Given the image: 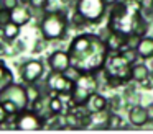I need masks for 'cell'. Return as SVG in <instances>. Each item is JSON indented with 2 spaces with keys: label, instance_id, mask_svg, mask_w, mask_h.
<instances>
[{
  "label": "cell",
  "instance_id": "603a6c76",
  "mask_svg": "<svg viewBox=\"0 0 153 134\" xmlns=\"http://www.w3.org/2000/svg\"><path fill=\"white\" fill-rule=\"evenodd\" d=\"M0 3H2V8H5V10H8V12H12L15 7L20 5V0H0Z\"/></svg>",
  "mask_w": 153,
  "mask_h": 134
},
{
  "label": "cell",
  "instance_id": "ffe728a7",
  "mask_svg": "<svg viewBox=\"0 0 153 134\" xmlns=\"http://www.w3.org/2000/svg\"><path fill=\"white\" fill-rule=\"evenodd\" d=\"M123 126V119L117 111H112L109 118V129H122Z\"/></svg>",
  "mask_w": 153,
  "mask_h": 134
},
{
  "label": "cell",
  "instance_id": "30bf717a",
  "mask_svg": "<svg viewBox=\"0 0 153 134\" xmlns=\"http://www.w3.org/2000/svg\"><path fill=\"white\" fill-rule=\"evenodd\" d=\"M128 123L133 124V127H145L150 123L148 108L142 105H133L128 110Z\"/></svg>",
  "mask_w": 153,
  "mask_h": 134
},
{
  "label": "cell",
  "instance_id": "3957f363",
  "mask_svg": "<svg viewBox=\"0 0 153 134\" xmlns=\"http://www.w3.org/2000/svg\"><path fill=\"white\" fill-rule=\"evenodd\" d=\"M132 61L123 54V51L120 52H110L109 59H107L105 65H104V77L105 78H115L120 80L123 87L132 82Z\"/></svg>",
  "mask_w": 153,
  "mask_h": 134
},
{
  "label": "cell",
  "instance_id": "52a82bcc",
  "mask_svg": "<svg viewBox=\"0 0 153 134\" xmlns=\"http://www.w3.org/2000/svg\"><path fill=\"white\" fill-rule=\"evenodd\" d=\"M46 127L45 119L31 108L22 111L15 118V129L18 131H41Z\"/></svg>",
  "mask_w": 153,
  "mask_h": 134
},
{
  "label": "cell",
  "instance_id": "d4e9b609",
  "mask_svg": "<svg viewBox=\"0 0 153 134\" xmlns=\"http://www.w3.org/2000/svg\"><path fill=\"white\" fill-rule=\"evenodd\" d=\"M45 48H46V39L41 36L40 39H36V44H35V48H33V52H41Z\"/></svg>",
  "mask_w": 153,
  "mask_h": 134
},
{
  "label": "cell",
  "instance_id": "4fadbf2b",
  "mask_svg": "<svg viewBox=\"0 0 153 134\" xmlns=\"http://www.w3.org/2000/svg\"><path fill=\"white\" fill-rule=\"evenodd\" d=\"M31 10H30V5H25V3H20L18 7H15L13 10L10 12V18L13 23L20 26H25L28 21L31 20Z\"/></svg>",
  "mask_w": 153,
  "mask_h": 134
},
{
  "label": "cell",
  "instance_id": "7402d4cb",
  "mask_svg": "<svg viewBox=\"0 0 153 134\" xmlns=\"http://www.w3.org/2000/svg\"><path fill=\"white\" fill-rule=\"evenodd\" d=\"M28 5L35 10H46L50 5V0H28Z\"/></svg>",
  "mask_w": 153,
  "mask_h": 134
},
{
  "label": "cell",
  "instance_id": "4316f807",
  "mask_svg": "<svg viewBox=\"0 0 153 134\" xmlns=\"http://www.w3.org/2000/svg\"><path fill=\"white\" fill-rule=\"evenodd\" d=\"M13 49H15V54H18V52H22L25 49V44H23V41H20V39H15V42H13Z\"/></svg>",
  "mask_w": 153,
  "mask_h": 134
},
{
  "label": "cell",
  "instance_id": "2e32d148",
  "mask_svg": "<svg viewBox=\"0 0 153 134\" xmlns=\"http://www.w3.org/2000/svg\"><path fill=\"white\" fill-rule=\"evenodd\" d=\"M13 74L12 70L8 69V65L5 64L4 61H0V93L5 90L7 87H10L13 83Z\"/></svg>",
  "mask_w": 153,
  "mask_h": 134
},
{
  "label": "cell",
  "instance_id": "5bb4252c",
  "mask_svg": "<svg viewBox=\"0 0 153 134\" xmlns=\"http://www.w3.org/2000/svg\"><path fill=\"white\" fill-rule=\"evenodd\" d=\"M137 52H138L140 59L143 61H148L153 57V36H143L140 39L138 46H137Z\"/></svg>",
  "mask_w": 153,
  "mask_h": 134
},
{
  "label": "cell",
  "instance_id": "8992f818",
  "mask_svg": "<svg viewBox=\"0 0 153 134\" xmlns=\"http://www.w3.org/2000/svg\"><path fill=\"white\" fill-rule=\"evenodd\" d=\"M0 100H8L12 103H15L20 108V111H25L31 106L30 98H28V93H27V85L17 83V82H13L10 87H7L0 93Z\"/></svg>",
  "mask_w": 153,
  "mask_h": 134
},
{
  "label": "cell",
  "instance_id": "44dd1931",
  "mask_svg": "<svg viewBox=\"0 0 153 134\" xmlns=\"http://www.w3.org/2000/svg\"><path fill=\"white\" fill-rule=\"evenodd\" d=\"M140 39H142V36L137 34V33H130V34H127V48L137 49V46H138Z\"/></svg>",
  "mask_w": 153,
  "mask_h": 134
},
{
  "label": "cell",
  "instance_id": "d6986e66",
  "mask_svg": "<svg viewBox=\"0 0 153 134\" xmlns=\"http://www.w3.org/2000/svg\"><path fill=\"white\" fill-rule=\"evenodd\" d=\"M27 85V83H25ZM27 93H28V98H30V103H33V101H36L38 98L41 97V90L38 88V83H28L27 85Z\"/></svg>",
  "mask_w": 153,
  "mask_h": 134
},
{
  "label": "cell",
  "instance_id": "e0dca14e",
  "mask_svg": "<svg viewBox=\"0 0 153 134\" xmlns=\"http://www.w3.org/2000/svg\"><path fill=\"white\" fill-rule=\"evenodd\" d=\"M4 41H8V42H13L15 39L20 36V31H22V26L20 25H17V23H13V21H8V23H5L4 26Z\"/></svg>",
  "mask_w": 153,
  "mask_h": 134
},
{
  "label": "cell",
  "instance_id": "6da1fadb",
  "mask_svg": "<svg viewBox=\"0 0 153 134\" xmlns=\"http://www.w3.org/2000/svg\"><path fill=\"white\" fill-rule=\"evenodd\" d=\"M71 65L81 74H99L104 70L110 51L100 34L82 33L73 38L68 48Z\"/></svg>",
  "mask_w": 153,
  "mask_h": 134
},
{
  "label": "cell",
  "instance_id": "5b68a950",
  "mask_svg": "<svg viewBox=\"0 0 153 134\" xmlns=\"http://www.w3.org/2000/svg\"><path fill=\"white\" fill-rule=\"evenodd\" d=\"M76 80L66 74V72L50 70L45 80V88L48 95H71L74 90Z\"/></svg>",
  "mask_w": 153,
  "mask_h": 134
},
{
  "label": "cell",
  "instance_id": "9a60e30c",
  "mask_svg": "<svg viewBox=\"0 0 153 134\" xmlns=\"http://www.w3.org/2000/svg\"><path fill=\"white\" fill-rule=\"evenodd\" d=\"M150 75H152V72H150V65L143 64V62H135V64L132 65V82L140 83L142 80L148 78Z\"/></svg>",
  "mask_w": 153,
  "mask_h": 134
},
{
  "label": "cell",
  "instance_id": "9c48e42d",
  "mask_svg": "<svg viewBox=\"0 0 153 134\" xmlns=\"http://www.w3.org/2000/svg\"><path fill=\"white\" fill-rule=\"evenodd\" d=\"M48 65H50L51 70L56 72H68L71 69V57L68 51H53L48 57Z\"/></svg>",
  "mask_w": 153,
  "mask_h": 134
},
{
  "label": "cell",
  "instance_id": "f546056e",
  "mask_svg": "<svg viewBox=\"0 0 153 134\" xmlns=\"http://www.w3.org/2000/svg\"><path fill=\"white\" fill-rule=\"evenodd\" d=\"M5 52V46H4V42L0 41V54H4Z\"/></svg>",
  "mask_w": 153,
  "mask_h": 134
},
{
  "label": "cell",
  "instance_id": "f1b7e54d",
  "mask_svg": "<svg viewBox=\"0 0 153 134\" xmlns=\"http://www.w3.org/2000/svg\"><path fill=\"white\" fill-rule=\"evenodd\" d=\"M104 2L107 3V7H112L114 3H115V2H119V0H104Z\"/></svg>",
  "mask_w": 153,
  "mask_h": 134
},
{
  "label": "cell",
  "instance_id": "1f68e13d",
  "mask_svg": "<svg viewBox=\"0 0 153 134\" xmlns=\"http://www.w3.org/2000/svg\"><path fill=\"white\" fill-rule=\"evenodd\" d=\"M152 77H153V72H152Z\"/></svg>",
  "mask_w": 153,
  "mask_h": 134
},
{
  "label": "cell",
  "instance_id": "4dcf8cb0",
  "mask_svg": "<svg viewBox=\"0 0 153 134\" xmlns=\"http://www.w3.org/2000/svg\"><path fill=\"white\" fill-rule=\"evenodd\" d=\"M0 10H2V3H0Z\"/></svg>",
  "mask_w": 153,
  "mask_h": 134
},
{
  "label": "cell",
  "instance_id": "277c9868",
  "mask_svg": "<svg viewBox=\"0 0 153 134\" xmlns=\"http://www.w3.org/2000/svg\"><path fill=\"white\" fill-rule=\"evenodd\" d=\"M74 10L79 12L89 25H96L104 20L109 12V7L104 0H76Z\"/></svg>",
  "mask_w": 153,
  "mask_h": 134
},
{
  "label": "cell",
  "instance_id": "ac0fdd59",
  "mask_svg": "<svg viewBox=\"0 0 153 134\" xmlns=\"http://www.w3.org/2000/svg\"><path fill=\"white\" fill-rule=\"evenodd\" d=\"M63 98L64 97H61V95H50V110H51V113H53V116L64 114L68 111V110H64L66 105H64Z\"/></svg>",
  "mask_w": 153,
  "mask_h": 134
},
{
  "label": "cell",
  "instance_id": "7a4b0ae2",
  "mask_svg": "<svg viewBox=\"0 0 153 134\" xmlns=\"http://www.w3.org/2000/svg\"><path fill=\"white\" fill-rule=\"evenodd\" d=\"M69 28V18L61 10H53L40 20V34L46 41H59L66 36Z\"/></svg>",
  "mask_w": 153,
  "mask_h": 134
},
{
  "label": "cell",
  "instance_id": "484cf974",
  "mask_svg": "<svg viewBox=\"0 0 153 134\" xmlns=\"http://www.w3.org/2000/svg\"><path fill=\"white\" fill-rule=\"evenodd\" d=\"M140 87L145 88V90H153V77L150 75L148 78H145V80L140 82Z\"/></svg>",
  "mask_w": 153,
  "mask_h": 134
},
{
  "label": "cell",
  "instance_id": "ba28073f",
  "mask_svg": "<svg viewBox=\"0 0 153 134\" xmlns=\"http://www.w3.org/2000/svg\"><path fill=\"white\" fill-rule=\"evenodd\" d=\"M20 77L23 83H38L45 75V64L40 59H30L20 64Z\"/></svg>",
  "mask_w": 153,
  "mask_h": 134
},
{
  "label": "cell",
  "instance_id": "83f0119b",
  "mask_svg": "<svg viewBox=\"0 0 153 134\" xmlns=\"http://www.w3.org/2000/svg\"><path fill=\"white\" fill-rule=\"evenodd\" d=\"M7 118H8V114H7V111L4 110V105L0 103V124L4 123V121H7Z\"/></svg>",
  "mask_w": 153,
  "mask_h": 134
},
{
  "label": "cell",
  "instance_id": "cb8c5ba5",
  "mask_svg": "<svg viewBox=\"0 0 153 134\" xmlns=\"http://www.w3.org/2000/svg\"><path fill=\"white\" fill-rule=\"evenodd\" d=\"M8 21H12L10 12H8V10H5V8H2V10H0V26H4L5 23H8Z\"/></svg>",
  "mask_w": 153,
  "mask_h": 134
},
{
  "label": "cell",
  "instance_id": "8fae6325",
  "mask_svg": "<svg viewBox=\"0 0 153 134\" xmlns=\"http://www.w3.org/2000/svg\"><path fill=\"white\" fill-rule=\"evenodd\" d=\"M105 42H107V48H109L110 52H120L122 49L127 48V34H123L120 31H115V29H110L107 33Z\"/></svg>",
  "mask_w": 153,
  "mask_h": 134
},
{
  "label": "cell",
  "instance_id": "7c38bea8",
  "mask_svg": "<svg viewBox=\"0 0 153 134\" xmlns=\"http://www.w3.org/2000/svg\"><path fill=\"white\" fill-rule=\"evenodd\" d=\"M86 108L89 113H97L109 108V98H105L100 92H92V95L89 97V100L86 101Z\"/></svg>",
  "mask_w": 153,
  "mask_h": 134
}]
</instances>
